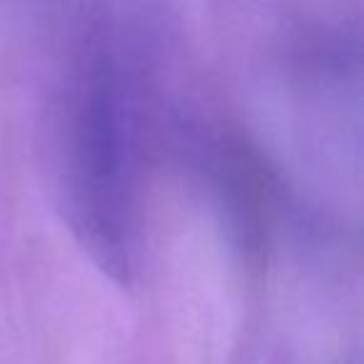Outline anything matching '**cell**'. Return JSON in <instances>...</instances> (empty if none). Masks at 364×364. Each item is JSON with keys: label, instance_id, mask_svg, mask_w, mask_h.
<instances>
[{"label": "cell", "instance_id": "6da1fadb", "mask_svg": "<svg viewBox=\"0 0 364 364\" xmlns=\"http://www.w3.org/2000/svg\"><path fill=\"white\" fill-rule=\"evenodd\" d=\"M73 225L102 269L122 279L127 269L122 223V137L115 95L97 85L87 95L73 137Z\"/></svg>", "mask_w": 364, "mask_h": 364}]
</instances>
